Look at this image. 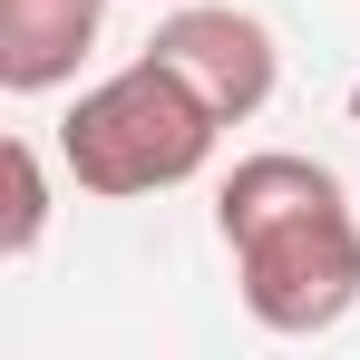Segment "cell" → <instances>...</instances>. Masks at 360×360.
<instances>
[{"instance_id":"1","label":"cell","mask_w":360,"mask_h":360,"mask_svg":"<svg viewBox=\"0 0 360 360\" xmlns=\"http://www.w3.org/2000/svg\"><path fill=\"white\" fill-rule=\"evenodd\" d=\"M214 234L234 253L243 311L283 341H311L331 321H351L360 302V214L351 185L331 166H311L292 146H263L243 156L224 195H214Z\"/></svg>"},{"instance_id":"2","label":"cell","mask_w":360,"mask_h":360,"mask_svg":"<svg viewBox=\"0 0 360 360\" xmlns=\"http://www.w3.org/2000/svg\"><path fill=\"white\" fill-rule=\"evenodd\" d=\"M214 136H224V117L146 49V59H127L117 78H98L59 117V166L78 176V195L127 205V195H166V185L205 176Z\"/></svg>"},{"instance_id":"3","label":"cell","mask_w":360,"mask_h":360,"mask_svg":"<svg viewBox=\"0 0 360 360\" xmlns=\"http://www.w3.org/2000/svg\"><path fill=\"white\" fill-rule=\"evenodd\" d=\"M146 49L176 68V78H185V88H195L224 127L263 117V98H273V78H283L273 30H263L253 10H224V0H176V10L156 20V39H146Z\"/></svg>"},{"instance_id":"4","label":"cell","mask_w":360,"mask_h":360,"mask_svg":"<svg viewBox=\"0 0 360 360\" xmlns=\"http://www.w3.org/2000/svg\"><path fill=\"white\" fill-rule=\"evenodd\" d=\"M98 30H108V0H0V88L10 98L68 88Z\"/></svg>"},{"instance_id":"5","label":"cell","mask_w":360,"mask_h":360,"mask_svg":"<svg viewBox=\"0 0 360 360\" xmlns=\"http://www.w3.org/2000/svg\"><path fill=\"white\" fill-rule=\"evenodd\" d=\"M0 263H20V253H39V234H49V176H39V146L30 136H10L0 146Z\"/></svg>"}]
</instances>
